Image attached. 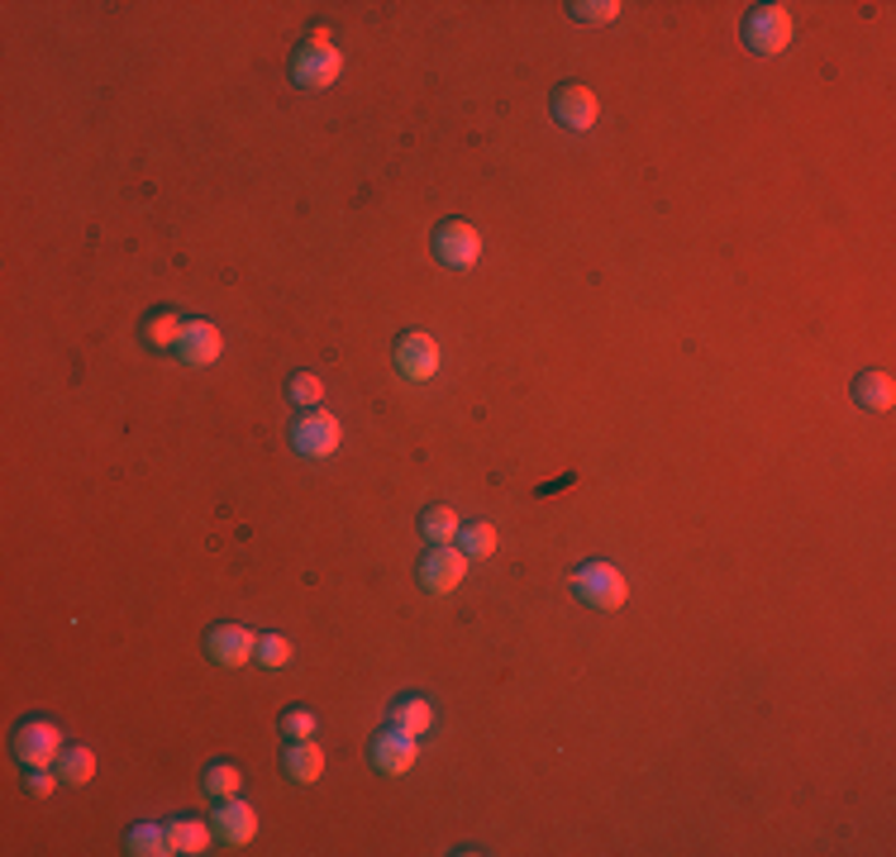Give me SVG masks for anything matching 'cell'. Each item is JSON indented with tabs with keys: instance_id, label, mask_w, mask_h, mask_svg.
Segmentation results:
<instances>
[{
	"instance_id": "d4e9b609",
	"label": "cell",
	"mask_w": 896,
	"mask_h": 857,
	"mask_svg": "<svg viewBox=\"0 0 896 857\" xmlns=\"http://www.w3.org/2000/svg\"><path fill=\"white\" fill-rule=\"evenodd\" d=\"M286 395H292V405H320V395H325V386H320V377H310V372H296L292 377V386H286Z\"/></svg>"
},
{
	"instance_id": "277c9868",
	"label": "cell",
	"mask_w": 896,
	"mask_h": 857,
	"mask_svg": "<svg viewBox=\"0 0 896 857\" xmlns=\"http://www.w3.org/2000/svg\"><path fill=\"white\" fill-rule=\"evenodd\" d=\"M744 44L763 52V58H773V52H782L792 44V15H787V5H758L744 20Z\"/></svg>"
},
{
	"instance_id": "2e32d148",
	"label": "cell",
	"mask_w": 896,
	"mask_h": 857,
	"mask_svg": "<svg viewBox=\"0 0 896 857\" xmlns=\"http://www.w3.org/2000/svg\"><path fill=\"white\" fill-rule=\"evenodd\" d=\"M125 848L134 857H167L173 853V838H167V824H134L125 838Z\"/></svg>"
},
{
	"instance_id": "7c38bea8",
	"label": "cell",
	"mask_w": 896,
	"mask_h": 857,
	"mask_svg": "<svg viewBox=\"0 0 896 857\" xmlns=\"http://www.w3.org/2000/svg\"><path fill=\"white\" fill-rule=\"evenodd\" d=\"M220 353H224L220 329L205 324V320H187V329H181V338H177V358L187 367H210Z\"/></svg>"
},
{
	"instance_id": "52a82bcc",
	"label": "cell",
	"mask_w": 896,
	"mask_h": 857,
	"mask_svg": "<svg viewBox=\"0 0 896 857\" xmlns=\"http://www.w3.org/2000/svg\"><path fill=\"white\" fill-rule=\"evenodd\" d=\"M434 258H439L444 267L468 272L472 262L482 258V234L463 219H448V224H439V234H434Z\"/></svg>"
},
{
	"instance_id": "4316f807",
	"label": "cell",
	"mask_w": 896,
	"mask_h": 857,
	"mask_svg": "<svg viewBox=\"0 0 896 857\" xmlns=\"http://www.w3.org/2000/svg\"><path fill=\"white\" fill-rule=\"evenodd\" d=\"M282 734L292 738V743H296V738H310L315 734V715H310V710H286V715H282Z\"/></svg>"
},
{
	"instance_id": "cb8c5ba5",
	"label": "cell",
	"mask_w": 896,
	"mask_h": 857,
	"mask_svg": "<svg viewBox=\"0 0 896 857\" xmlns=\"http://www.w3.org/2000/svg\"><path fill=\"white\" fill-rule=\"evenodd\" d=\"M258 663L272 667V671L286 667V663H292V643H286L282 634H262V639H258Z\"/></svg>"
},
{
	"instance_id": "603a6c76",
	"label": "cell",
	"mask_w": 896,
	"mask_h": 857,
	"mask_svg": "<svg viewBox=\"0 0 896 857\" xmlns=\"http://www.w3.org/2000/svg\"><path fill=\"white\" fill-rule=\"evenodd\" d=\"M458 544H463L468 558H492V552H496V529L486 520L463 524V529H458Z\"/></svg>"
},
{
	"instance_id": "d6986e66",
	"label": "cell",
	"mask_w": 896,
	"mask_h": 857,
	"mask_svg": "<svg viewBox=\"0 0 896 857\" xmlns=\"http://www.w3.org/2000/svg\"><path fill=\"white\" fill-rule=\"evenodd\" d=\"M91 776H96V753H91V748H62V758H58V782L86 786Z\"/></svg>"
},
{
	"instance_id": "7a4b0ae2",
	"label": "cell",
	"mask_w": 896,
	"mask_h": 857,
	"mask_svg": "<svg viewBox=\"0 0 896 857\" xmlns=\"http://www.w3.org/2000/svg\"><path fill=\"white\" fill-rule=\"evenodd\" d=\"M292 76H296V86H306V91H325V86H334L339 76H344V52H339L334 44L325 38V29H315V38L306 48L292 58Z\"/></svg>"
},
{
	"instance_id": "8fae6325",
	"label": "cell",
	"mask_w": 896,
	"mask_h": 857,
	"mask_svg": "<svg viewBox=\"0 0 896 857\" xmlns=\"http://www.w3.org/2000/svg\"><path fill=\"white\" fill-rule=\"evenodd\" d=\"M205 653L215 657L220 667H244L248 657H258V639L248 634L244 624H220V629H210Z\"/></svg>"
},
{
	"instance_id": "6da1fadb",
	"label": "cell",
	"mask_w": 896,
	"mask_h": 857,
	"mask_svg": "<svg viewBox=\"0 0 896 857\" xmlns=\"http://www.w3.org/2000/svg\"><path fill=\"white\" fill-rule=\"evenodd\" d=\"M573 596L591 605V610H621L625 596H629V586H625V576H621V567H611V562H582L573 572Z\"/></svg>"
},
{
	"instance_id": "44dd1931",
	"label": "cell",
	"mask_w": 896,
	"mask_h": 857,
	"mask_svg": "<svg viewBox=\"0 0 896 857\" xmlns=\"http://www.w3.org/2000/svg\"><path fill=\"white\" fill-rule=\"evenodd\" d=\"M181 329H187V320H181L177 310H157L153 320H149V329H143V338H149L153 348H177Z\"/></svg>"
},
{
	"instance_id": "30bf717a",
	"label": "cell",
	"mask_w": 896,
	"mask_h": 857,
	"mask_svg": "<svg viewBox=\"0 0 896 857\" xmlns=\"http://www.w3.org/2000/svg\"><path fill=\"white\" fill-rule=\"evenodd\" d=\"M549 105H553V120L568 124V129H577V134L597 124V96H591L587 86H577V82H563L558 91H553V100H549Z\"/></svg>"
},
{
	"instance_id": "e0dca14e",
	"label": "cell",
	"mask_w": 896,
	"mask_h": 857,
	"mask_svg": "<svg viewBox=\"0 0 896 857\" xmlns=\"http://www.w3.org/2000/svg\"><path fill=\"white\" fill-rule=\"evenodd\" d=\"M853 401H859L863 410H887V405L896 401L892 377L887 372H863L859 381H853Z\"/></svg>"
},
{
	"instance_id": "3957f363",
	"label": "cell",
	"mask_w": 896,
	"mask_h": 857,
	"mask_svg": "<svg viewBox=\"0 0 896 857\" xmlns=\"http://www.w3.org/2000/svg\"><path fill=\"white\" fill-rule=\"evenodd\" d=\"M62 729L52 719H30V724H20V734H15V758L24 762V767H58V758H62Z\"/></svg>"
},
{
	"instance_id": "9a60e30c",
	"label": "cell",
	"mask_w": 896,
	"mask_h": 857,
	"mask_svg": "<svg viewBox=\"0 0 896 857\" xmlns=\"http://www.w3.org/2000/svg\"><path fill=\"white\" fill-rule=\"evenodd\" d=\"M387 724H391V729H401V734H411V738H420V734H429L434 710H429L425 695H401V701L387 710Z\"/></svg>"
},
{
	"instance_id": "83f0119b",
	"label": "cell",
	"mask_w": 896,
	"mask_h": 857,
	"mask_svg": "<svg viewBox=\"0 0 896 857\" xmlns=\"http://www.w3.org/2000/svg\"><path fill=\"white\" fill-rule=\"evenodd\" d=\"M52 782H58V776H48V767H30V790H34V796H48Z\"/></svg>"
},
{
	"instance_id": "ffe728a7",
	"label": "cell",
	"mask_w": 896,
	"mask_h": 857,
	"mask_svg": "<svg viewBox=\"0 0 896 857\" xmlns=\"http://www.w3.org/2000/svg\"><path fill=\"white\" fill-rule=\"evenodd\" d=\"M167 838H173V853H205L210 848V829L201 820H173L167 824Z\"/></svg>"
},
{
	"instance_id": "9c48e42d",
	"label": "cell",
	"mask_w": 896,
	"mask_h": 857,
	"mask_svg": "<svg viewBox=\"0 0 896 857\" xmlns=\"http://www.w3.org/2000/svg\"><path fill=\"white\" fill-rule=\"evenodd\" d=\"M420 762V743L411 734H401V729H387V734H377L373 738V767L377 772H387V776H405Z\"/></svg>"
},
{
	"instance_id": "ba28073f",
	"label": "cell",
	"mask_w": 896,
	"mask_h": 857,
	"mask_svg": "<svg viewBox=\"0 0 896 857\" xmlns=\"http://www.w3.org/2000/svg\"><path fill=\"white\" fill-rule=\"evenodd\" d=\"M397 372L405 381H429L434 372H439V343H434L429 334H401L397 338Z\"/></svg>"
},
{
	"instance_id": "5bb4252c",
	"label": "cell",
	"mask_w": 896,
	"mask_h": 857,
	"mask_svg": "<svg viewBox=\"0 0 896 857\" xmlns=\"http://www.w3.org/2000/svg\"><path fill=\"white\" fill-rule=\"evenodd\" d=\"M282 772L292 776L296 786H310V782H320V772H325V753L310 743V738H296V743L286 748V758H282Z\"/></svg>"
},
{
	"instance_id": "484cf974",
	"label": "cell",
	"mask_w": 896,
	"mask_h": 857,
	"mask_svg": "<svg viewBox=\"0 0 896 857\" xmlns=\"http://www.w3.org/2000/svg\"><path fill=\"white\" fill-rule=\"evenodd\" d=\"M573 15L582 24H611L621 15V5H615V0H587V5H573Z\"/></svg>"
},
{
	"instance_id": "4fadbf2b",
	"label": "cell",
	"mask_w": 896,
	"mask_h": 857,
	"mask_svg": "<svg viewBox=\"0 0 896 857\" xmlns=\"http://www.w3.org/2000/svg\"><path fill=\"white\" fill-rule=\"evenodd\" d=\"M215 829H220V838H224V843H234V848H244V843L258 834V814L248 810L244 800H220V810H215Z\"/></svg>"
},
{
	"instance_id": "7402d4cb",
	"label": "cell",
	"mask_w": 896,
	"mask_h": 857,
	"mask_svg": "<svg viewBox=\"0 0 896 857\" xmlns=\"http://www.w3.org/2000/svg\"><path fill=\"white\" fill-rule=\"evenodd\" d=\"M239 786H244V776H239V767H229V762H215V767L205 772V796L215 800V806L239 796Z\"/></svg>"
},
{
	"instance_id": "8992f818",
	"label": "cell",
	"mask_w": 896,
	"mask_h": 857,
	"mask_svg": "<svg viewBox=\"0 0 896 857\" xmlns=\"http://www.w3.org/2000/svg\"><path fill=\"white\" fill-rule=\"evenodd\" d=\"M339 443H344V429H339V419L325 415V410H310L292 425V448L300 457H334Z\"/></svg>"
},
{
	"instance_id": "5b68a950",
	"label": "cell",
	"mask_w": 896,
	"mask_h": 857,
	"mask_svg": "<svg viewBox=\"0 0 896 857\" xmlns=\"http://www.w3.org/2000/svg\"><path fill=\"white\" fill-rule=\"evenodd\" d=\"M463 572H468V552L453 548V544H434L425 558H420V582H425L429 596H448V591L463 586Z\"/></svg>"
},
{
	"instance_id": "ac0fdd59",
	"label": "cell",
	"mask_w": 896,
	"mask_h": 857,
	"mask_svg": "<svg viewBox=\"0 0 896 857\" xmlns=\"http://www.w3.org/2000/svg\"><path fill=\"white\" fill-rule=\"evenodd\" d=\"M458 510L453 505H434V510H425V520H420V534L429 538V544H458Z\"/></svg>"
}]
</instances>
